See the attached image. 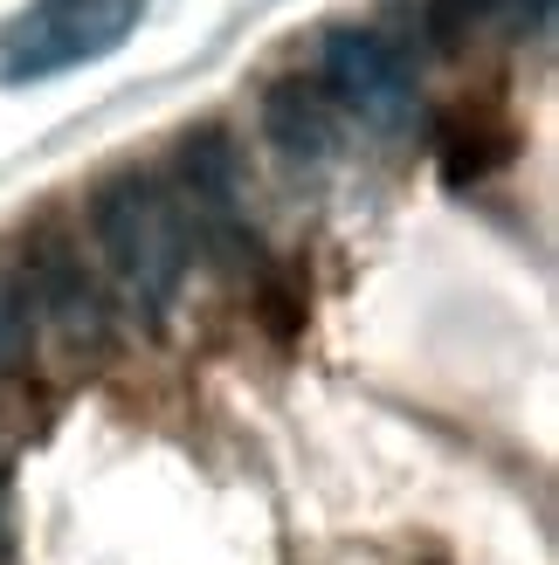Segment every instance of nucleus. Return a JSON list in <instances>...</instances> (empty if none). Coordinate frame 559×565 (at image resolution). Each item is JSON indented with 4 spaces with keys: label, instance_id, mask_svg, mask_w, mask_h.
Returning <instances> with one entry per match:
<instances>
[{
    "label": "nucleus",
    "instance_id": "f257e3e1",
    "mask_svg": "<svg viewBox=\"0 0 559 565\" xmlns=\"http://www.w3.org/2000/svg\"><path fill=\"white\" fill-rule=\"evenodd\" d=\"M91 235L104 248V263L118 269L125 297L138 303V318L159 324L180 297V276H187V228L166 186H152L146 173H118L91 193Z\"/></svg>",
    "mask_w": 559,
    "mask_h": 565
},
{
    "label": "nucleus",
    "instance_id": "f03ea898",
    "mask_svg": "<svg viewBox=\"0 0 559 565\" xmlns=\"http://www.w3.org/2000/svg\"><path fill=\"white\" fill-rule=\"evenodd\" d=\"M146 0H28V8L0 28V83H49L63 70L104 63L110 49H125Z\"/></svg>",
    "mask_w": 559,
    "mask_h": 565
},
{
    "label": "nucleus",
    "instance_id": "7ed1b4c3",
    "mask_svg": "<svg viewBox=\"0 0 559 565\" xmlns=\"http://www.w3.org/2000/svg\"><path fill=\"white\" fill-rule=\"evenodd\" d=\"M318 90L331 97V110H346V118L373 125V131H394L414 110V70L380 28H331Z\"/></svg>",
    "mask_w": 559,
    "mask_h": 565
},
{
    "label": "nucleus",
    "instance_id": "20e7f679",
    "mask_svg": "<svg viewBox=\"0 0 559 565\" xmlns=\"http://www.w3.org/2000/svg\"><path fill=\"white\" fill-rule=\"evenodd\" d=\"M21 282H28V297H35V318H55L63 338H104V297H97V282L83 276V256L63 235H42L28 248Z\"/></svg>",
    "mask_w": 559,
    "mask_h": 565
},
{
    "label": "nucleus",
    "instance_id": "39448f33",
    "mask_svg": "<svg viewBox=\"0 0 559 565\" xmlns=\"http://www.w3.org/2000/svg\"><path fill=\"white\" fill-rule=\"evenodd\" d=\"M263 131L284 159L318 166L339 146V110L318 90V76H284V83H270V97H263Z\"/></svg>",
    "mask_w": 559,
    "mask_h": 565
},
{
    "label": "nucleus",
    "instance_id": "423d86ee",
    "mask_svg": "<svg viewBox=\"0 0 559 565\" xmlns=\"http://www.w3.org/2000/svg\"><path fill=\"white\" fill-rule=\"evenodd\" d=\"M518 159V131L497 118V110H450L435 131V166H442V180L450 186H477L491 173H505V166Z\"/></svg>",
    "mask_w": 559,
    "mask_h": 565
},
{
    "label": "nucleus",
    "instance_id": "0eeeda50",
    "mask_svg": "<svg viewBox=\"0 0 559 565\" xmlns=\"http://www.w3.org/2000/svg\"><path fill=\"white\" fill-rule=\"evenodd\" d=\"M180 173H187V193H193V207L201 214H229L235 207V186H242V159H235V138L229 131H193L187 146H180Z\"/></svg>",
    "mask_w": 559,
    "mask_h": 565
},
{
    "label": "nucleus",
    "instance_id": "6e6552de",
    "mask_svg": "<svg viewBox=\"0 0 559 565\" xmlns=\"http://www.w3.org/2000/svg\"><path fill=\"white\" fill-rule=\"evenodd\" d=\"M552 0H429L422 28H429V49H463L470 35H484L491 21H518V28H539Z\"/></svg>",
    "mask_w": 559,
    "mask_h": 565
},
{
    "label": "nucleus",
    "instance_id": "1a4fd4ad",
    "mask_svg": "<svg viewBox=\"0 0 559 565\" xmlns=\"http://www.w3.org/2000/svg\"><path fill=\"white\" fill-rule=\"evenodd\" d=\"M35 345V297L14 269H0V373H14Z\"/></svg>",
    "mask_w": 559,
    "mask_h": 565
}]
</instances>
